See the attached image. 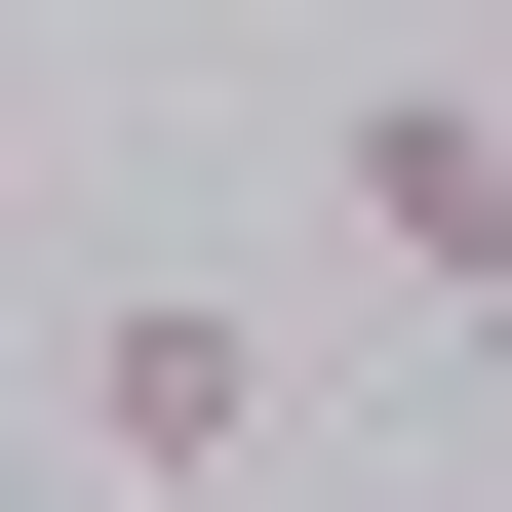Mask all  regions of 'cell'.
I'll return each mask as SVG.
<instances>
[{
	"label": "cell",
	"instance_id": "2",
	"mask_svg": "<svg viewBox=\"0 0 512 512\" xmlns=\"http://www.w3.org/2000/svg\"><path fill=\"white\" fill-rule=\"evenodd\" d=\"M355 237L473 316V276H512V79H355Z\"/></svg>",
	"mask_w": 512,
	"mask_h": 512
},
{
	"label": "cell",
	"instance_id": "1",
	"mask_svg": "<svg viewBox=\"0 0 512 512\" xmlns=\"http://www.w3.org/2000/svg\"><path fill=\"white\" fill-rule=\"evenodd\" d=\"M79 473H119V512L276 473V316H237V276H119V316H79Z\"/></svg>",
	"mask_w": 512,
	"mask_h": 512
},
{
	"label": "cell",
	"instance_id": "3",
	"mask_svg": "<svg viewBox=\"0 0 512 512\" xmlns=\"http://www.w3.org/2000/svg\"><path fill=\"white\" fill-rule=\"evenodd\" d=\"M473 394H512V276H473Z\"/></svg>",
	"mask_w": 512,
	"mask_h": 512
}]
</instances>
